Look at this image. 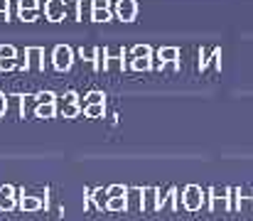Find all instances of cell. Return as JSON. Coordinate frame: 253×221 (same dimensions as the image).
<instances>
[{
    "label": "cell",
    "instance_id": "cell-10",
    "mask_svg": "<svg viewBox=\"0 0 253 221\" xmlns=\"http://www.w3.org/2000/svg\"><path fill=\"white\" fill-rule=\"evenodd\" d=\"M79 103H77V93L74 91H69L67 96H64V106H62V116L64 118H74V116H79Z\"/></svg>",
    "mask_w": 253,
    "mask_h": 221
},
{
    "label": "cell",
    "instance_id": "cell-1",
    "mask_svg": "<svg viewBox=\"0 0 253 221\" xmlns=\"http://www.w3.org/2000/svg\"><path fill=\"white\" fill-rule=\"evenodd\" d=\"M108 192V202H106V212H126L128 209V189L121 184H113L106 189Z\"/></svg>",
    "mask_w": 253,
    "mask_h": 221
},
{
    "label": "cell",
    "instance_id": "cell-19",
    "mask_svg": "<svg viewBox=\"0 0 253 221\" xmlns=\"http://www.w3.org/2000/svg\"><path fill=\"white\" fill-rule=\"evenodd\" d=\"M133 57H150V47H148V44H138V47H133Z\"/></svg>",
    "mask_w": 253,
    "mask_h": 221
},
{
    "label": "cell",
    "instance_id": "cell-3",
    "mask_svg": "<svg viewBox=\"0 0 253 221\" xmlns=\"http://www.w3.org/2000/svg\"><path fill=\"white\" fill-rule=\"evenodd\" d=\"M202 202H204V194H202V187L197 184H189L182 194V204L187 212H199L202 209Z\"/></svg>",
    "mask_w": 253,
    "mask_h": 221
},
{
    "label": "cell",
    "instance_id": "cell-2",
    "mask_svg": "<svg viewBox=\"0 0 253 221\" xmlns=\"http://www.w3.org/2000/svg\"><path fill=\"white\" fill-rule=\"evenodd\" d=\"M52 64H54L57 72L72 69V64H74V49L69 44H57L54 52H52Z\"/></svg>",
    "mask_w": 253,
    "mask_h": 221
},
{
    "label": "cell",
    "instance_id": "cell-17",
    "mask_svg": "<svg viewBox=\"0 0 253 221\" xmlns=\"http://www.w3.org/2000/svg\"><path fill=\"white\" fill-rule=\"evenodd\" d=\"M177 57H179L177 47H165V49H160V59H165V62H174Z\"/></svg>",
    "mask_w": 253,
    "mask_h": 221
},
{
    "label": "cell",
    "instance_id": "cell-9",
    "mask_svg": "<svg viewBox=\"0 0 253 221\" xmlns=\"http://www.w3.org/2000/svg\"><path fill=\"white\" fill-rule=\"evenodd\" d=\"M15 207H17V202H15V187L2 184V187H0V209H2V212H10V209H15Z\"/></svg>",
    "mask_w": 253,
    "mask_h": 221
},
{
    "label": "cell",
    "instance_id": "cell-20",
    "mask_svg": "<svg viewBox=\"0 0 253 221\" xmlns=\"http://www.w3.org/2000/svg\"><path fill=\"white\" fill-rule=\"evenodd\" d=\"M5 111H7V96L0 91V116H5Z\"/></svg>",
    "mask_w": 253,
    "mask_h": 221
},
{
    "label": "cell",
    "instance_id": "cell-18",
    "mask_svg": "<svg viewBox=\"0 0 253 221\" xmlns=\"http://www.w3.org/2000/svg\"><path fill=\"white\" fill-rule=\"evenodd\" d=\"M103 98H106V96H103L101 91H88V93H86V103H103Z\"/></svg>",
    "mask_w": 253,
    "mask_h": 221
},
{
    "label": "cell",
    "instance_id": "cell-4",
    "mask_svg": "<svg viewBox=\"0 0 253 221\" xmlns=\"http://www.w3.org/2000/svg\"><path fill=\"white\" fill-rule=\"evenodd\" d=\"M17 64V49L12 44H0V72H12Z\"/></svg>",
    "mask_w": 253,
    "mask_h": 221
},
{
    "label": "cell",
    "instance_id": "cell-11",
    "mask_svg": "<svg viewBox=\"0 0 253 221\" xmlns=\"http://www.w3.org/2000/svg\"><path fill=\"white\" fill-rule=\"evenodd\" d=\"M54 113H57V103H37L35 106L37 118H54Z\"/></svg>",
    "mask_w": 253,
    "mask_h": 221
},
{
    "label": "cell",
    "instance_id": "cell-8",
    "mask_svg": "<svg viewBox=\"0 0 253 221\" xmlns=\"http://www.w3.org/2000/svg\"><path fill=\"white\" fill-rule=\"evenodd\" d=\"M17 207H20L22 212H40L42 207H47V202H44V199H40V197H25V192H20Z\"/></svg>",
    "mask_w": 253,
    "mask_h": 221
},
{
    "label": "cell",
    "instance_id": "cell-13",
    "mask_svg": "<svg viewBox=\"0 0 253 221\" xmlns=\"http://www.w3.org/2000/svg\"><path fill=\"white\" fill-rule=\"evenodd\" d=\"M37 7H40V0H20V2H17L20 15H25V12H35Z\"/></svg>",
    "mask_w": 253,
    "mask_h": 221
},
{
    "label": "cell",
    "instance_id": "cell-14",
    "mask_svg": "<svg viewBox=\"0 0 253 221\" xmlns=\"http://www.w3.org/2000/svg\"><path fill=\"white\" fill-rule=\"evenodd\" d=\"M130 67H133V69H138V72H140V69H143V72H148V69L153 67V62H150V57H135Z\"/></svg>",
    "mask_w": 253,
    "mask_h": 221
},
{
    "label": "cell",
    "instance_id": "cell-12",
    "mask_svg": "<svg viewBox=\"0 0 253 221\" xmlns=\"http://www.w3.org/2000/svg\"><path fill=\"white\" fill-rule=\"evenodd\" d=\"M103 103H84V116L86 118H101L103 116Z\"/></svg>",
    "mask_w": 253,
    "mask_h": 221
},
{
    "label": "cell",
    "instance_id": "cell-6",
    "mask_svg": "<svg viewBox=\"0 0 253 221\" xmlns=\"http://www.w3.org/2000/svg\"><path fill=\"white\" fill-rule=\"evenodd\" d=\"M64 12H67L64 0H47V2H44V15H47L49 22H59V20L64 17Z\"/></svg>",
    "mask_w": 253,
    "mask_h": 221
},
{
    "label": "cell",
    "instance_id": "cell-16",
    "mask_svg": "<svg viewBox=\"0 0 253 221\" xmlns=\"http://www.w3.org/2000/svg\"><path fill=\"white\" fill-rule=\"evenodd\" d=\"M35 101L37 103H57V96H54V91H40L35 96Z\"/></svg>",
    "mask_w": 253,
    "mask_h": 221
},
{
    "label": "cell",
    "instance_id": "cell-5",
    "mask_svg": "<svg viewBox=\"0 0 253 221\" xmlns=\"http://www.w3.org/2000/svg\"><path fill=\"white\" fill-rule=\"evenodd\" d=\"M25 57H27V62H25V69H32V72H42V69H44V62H42V57H44V49H42V47H27Z\"/></svg>",
    "mask_w": 253,
    "mask_h": 221
},
{
    "label": "cell",
    "instance_id": "cell-15",
    "mask_svg": "<svg viewBox=\"0 0 253 221\" xmlns=\"http://www.w3.org/2000/svg\"><path fill=\"white\" fill-rule=\"evenodd\" d=\"M106 202H108V192H103V189H93V204H96L98 209H106Z\"/></svg>",
    "mask_w": 253,
    "mask_h": 221
},
{
    "label": "cell",
    "instance_id": "cell-7",
    "mask_svg": "<svg viewBox=\"0 0 253 221\" xmlns=\"http://www.w3.org/2000/svg\"><path fill=\"white\" fill-rule=\"evenodd\" d=\"M116 12H118V17L123 22H130L135 17V12H138V2L135 0H118L116 2Z\"/></svg>",
    "mask_w": 253,
    "mask_h": 221
},
{
    "label": "cell",
    "instance_id": "cell-21",
    "mask_svg": "<svg viewBox=\"0 0 253 221\" xmlns=\"http://www.w3.org/2000/svg\"><path fill=\"white\" fill-rule=\"evenodd\" d=\"M0 12H5V15H7V0H0Z\"/></svg>",
    "mask_w": 253,
    "mask_h": 221
}]
</instances>
